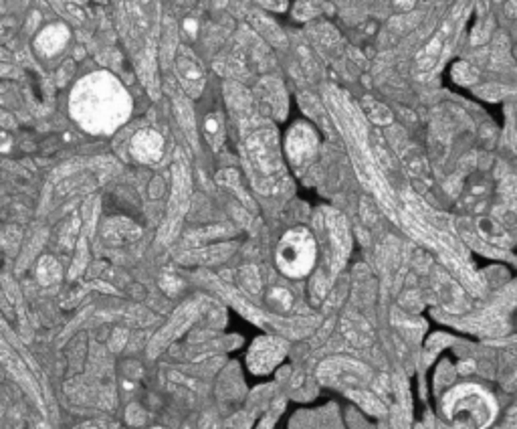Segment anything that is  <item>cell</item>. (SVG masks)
I'll use <instances>...</instances> for the list:
<instances>
[{"mask_svg":"<svg viewBox=\"0 0 517 429\" xmlns=\"http://www.w3.org/2000/svg\"><path fill=\"white\" fill-rule=\"evenodd\" d=\"M448 35H451V23H447L443 29L438 30L433 39L426 43V47L420 51L419 57H417V65H419L420 72H431L434 65L441 61L443 51H445V45L448 41Z\"/></svg>","mask_w":517,"mask_h":429,"instance_id":"52a82bcc","label":"cell"},{"mask_svg":"<svg viewBox=\"0 0 517 429\" xmlns=\"http://www.w3.org/2000/svg\"><path fill=\"white\" fill-rule=\"evenodd\" d=\"M477 75L479 72L473 69V67H469L467 63H459L455 69H453V77L457 79V81H461V84H469V81H475Z\"/></svg>","mask_w":517,"mask_h":429,"instance_id":"30bf717a","label":"cell"},{"mask_svg":"<svg viewBox=\"0 0 517 429\" xmlns=\"http://www.w3.org/2000/svg\"><path fill=\"white\" fill-rule=\"evenodd\" d=\"M59 278V263L53 258H42L39 263V280L42 284H53Z\"/></svg>","mask_w":517,"mask_h":429,"instance_id":"9c48e42d","label":"cell"},{"mask_svg":"<svg viewBox=\"0 0 517 429\" xmlns=\"http://www.w3.org/2000/svg\"><path fill=\"white\" fill-rule=\"evenodd\" d=\"M364 103L368 105V110H374V114H368L372 118V122H376V124H386V122H390V112H388L384 105H380L376 101L370 100H366Z\"/></svg>","mask_w":517,"mask_h":429,"instance_id":"8fae6325","label":"cell"},{"mask_svg":"<svg viewBox=\"0 0 517 429\" xmlns=\"http://www.w3.org/2000/svg\"><path fill=\"white\" fill-rule=\"evenodd\" d=\"M285 357V344L279 338H257L249 350V367L257 374L271 372Z\"/></svg>","mask_w":517,"mask_h":429,"instance_id":"3957f363","label":"cell"},{"mask_svg":"<svg viewBox=\"0 0 517 429\" xmlns=\"http://www.w3.org/2000/svg\"><path fill=\"white\" fill-rule=\"evenodd\" d=\"M315 146H318L315 134L306 124H297L287 136V152H289V158L295 164L306 162L315 152Z\"/></svg>","mask_w":517,"mask_h":429,"instance_id":"5b68a950","label":"cell"},{"mask_svg":"<svg viewBox=\"0 0 517 429\" xmlns=\"http://www.w3.org/2000/svg\"><path fill=\"white\" fill-rule=\"evenodd\" d=\"M318 256L315 239L308 229L297 227L287 231L277 245V268L289 278H303L311 272Z\"/></svg>","mask_w":517,"mask_h":429,"instance_id":"7a4b0ae2","label":"cell"},{"mask_svg":"<svg viewBox=\"0 0 517 429\" xmlns=\"http://www.w3.org/2000/svg\"><path fill=\"white\" fill-rule=\"evenodd\" d=\"M132 152L141 162H156L164 152V140L156 130H141L132 140Z\"/></svg>","mask_w":517,"mask_h":429,"instance_id":"8992f818","label":"cell"},{"mask_svg":"<svg viewBox=\"0 0 517 429\" xmlns=\"http://www.w3.org/2000/svg\"><path fill=\"white\" fill-rule=\"evenodd\" d=\"M261 4L271 8V11H285L287 8V2L285 0H261Z\"/></svg>","mask_w":517,"mask_h":429,"instance_id":"7c38bea8","label":"cell"},{"mask_svg":"<svg viewBox=\"0 0 517 429\" xmlns=\"http://www.w3.org/2000/svg\"><path fill=\"white\" fill-rule=\"evenodd\" d=\"M394 4H396L398 8H402V11H408V8H412L414 0H394Z\"/></svg>","mask_w":517,"mask_h":429,"instance_id":"4fadbf2b","label":"cell"},{"mask_svg":"<svg viewBox=\"0 0 517 429\" xmlns=\"http://www.w3.org/2000/svg\"><path fill=\"white\" fill-rule=\"evenodd\" d=\"M73 115L89 132L110 134L127 120L132 112V100L115 77L99 73L87 77L75 89L71 101Z\"/></svg>","mask_w":517,"mask_h":429,"instance_id":"6da1fadb","label":"cell"},{"mask_svg":"<svg viewBox=\"0 0 517 429\" xmlns=\"http://www.w3.org/2000/svg\"><path fill=\"white\" fill-rule=\"evenodd\" d=\"M176 75H178L182 89L188 96H192V98L200 96L202 87H204V69L188 49L176 51Z\"/></svg>","mask_w":517,"mask_h":429,"instance_id":"277c9868","label":"cell"},{"mask_svg":"<svg viewBox=\"0 0 517 429\" xmlns=\"http://www.w3.org/2000/svg\"><path fill=\"white\" fill-rule=\"evenodd\" d=\"M67 39H69V30L65 29L63 25H53V27L45 29L39 35L37 47H39V51L45 53V55H53L63 45L67 43Z\"/></svg>","mask_w":517,"mask_h":429,"instance_id":"ba28073f","label":"cell"},{"mask_svg":"<svg viewBox=\"0 0 517 429\" xmlns=\"http://www.w3.org/2000/svg\"><path fill=\"white\" fill-rule=\"evenodd\" d=\"M178 4H180V6H184V8H186V6H190V4H194V0H178Z\"/></svg>","mask_w":517,"mask_h":429,"instance_id":"5bb4252c","label":"cell"},{"mask_svg":"<svg viewBox=\"0 0 517 429\" xmlns=\"http://www.w3.org/2000/svg\"><path fill=\"white\" fill-rule=\"evenodd\" d=\"M87 429H93V428H87Z\"/></svg>","mask_w":517,"mask_h":429,"instance_id":"9a60e30c","label":"cell"}]
</instances>
